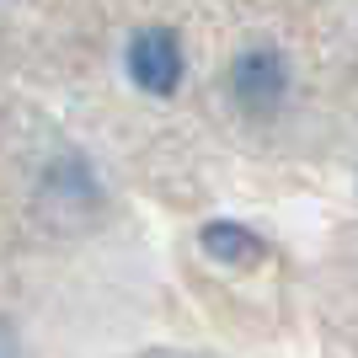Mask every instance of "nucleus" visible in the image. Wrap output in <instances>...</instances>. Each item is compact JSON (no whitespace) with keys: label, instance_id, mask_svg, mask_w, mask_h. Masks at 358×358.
<instances>
[{"label":"nucleus","instance_id":"1","mask_svg":"<svg viewBox=\"0 0 358 358\" xmlns=\"http://www.w3.org/2000/svg\"><path fill=\"white\" fill-rule=\"evenodd\" d=\"M230 96L246 113H278L289 96V64L278 48H246L236 64H230Z\"/></svg>","mask_w":358,"mask_h":358},{"label":"nucleus","instance_id":"2","mask_svg":"<svg viewBox=\"0 0 358 358\" xmlns=\"http://www.w3.org/2000/svg\"><path fill=\"white\" fill-rule=\"evenodd\" d=\"M182 38L171 27H145L129 38V75H134V86L150 91V96H171L182 86Z\"/></svg>","mask_w":358,"mask_h":358},{"label":"nucleus","instance_id":"3","mask_svg":"<svg viewBox=\"0 0 358 358\" xmlns=\"http://www.w3.org/2000/svg\"><path fill=\"white\" fill-rule=\"evenodd\" d=\"M198 246H203L214 262H224V268H252V262H262V252H268L262 236L241 220H209L198 230Z\"/></svg>","mask_w":358,"mask_h":358}]
</instances>
